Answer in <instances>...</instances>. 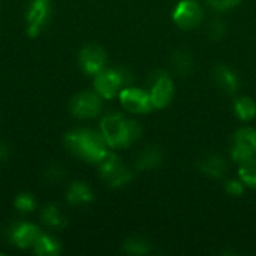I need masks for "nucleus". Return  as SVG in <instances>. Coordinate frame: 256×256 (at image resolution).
<instances>
[{
  "label": "nucleus",
  "instance_id": "nucleus-13",
  "mask_svg": "<svg viewBox=\"0 0 256 256\" xmlns=\"http://www.w3.org/2000/svg\"><path fill=\"white\" fill-rule=\"evenodd\" d=\"M66 201L74 207L87 206L94 201V194L87 183L74 182L66 190Z\"/></svg>",
  "mask_w": 256,
  "mask_h": 256
},
{
  "label": "nucleus",
  "instance_id": "nucleus-19",
  "mask_svg": "<svg viewBox=\"0 0 256 256\" xmlns=\"http://www.w3.org/2000/svg\"><path fill=\"white\" fill-rule=\"evenodd\" d=\"M132 180H134V172H132L128 166H124V165L122 164V165H120L112 174H110L104 182H105L108 186L114 188V189H120V188L128 186Z\"/></svg>",
  "mask_w": 256,
  "mask_h": 256
},
{
  "label": "nucleus",
  "instance_id": "nucleus-15",
  "mask_svg": "<svg viewBox=\"0 0 256 256\" xmlns=\"http://www.w3.org/2000/svg\"><path fill=\"white\" fill-rule=\"evenodd\" d=\"M198 168L202 174L212 178H222L228 170L226 160L219 154H208L198 162Z\"/></svg>",
  "mask_w": 256,
  "mask_h": 256
},
{
  "label": "nucleus",
  "instance_id": "nucleus-20",
  "mask_svg": "<svg viewBox=\"0 0 256 256\" xmlns=\"http://www.w3.org/2000/svg\"><path fill=\"white\" fill-rule=\"evenodd\" d=\"M234 110L237 117L243 122H250L256 117V104L252 98L248 96L238 98L234 104Z\"/></svg>",
  "mask_w": 256,
  "mask_h": 256
},
{
  "label": "nucleus",
  "instance_id": "nucleus-3",
  "mask_svg": "<svg viewBox=\"0 0 256 256\" xmlns=\"http://www.w3.org/2000/svg\"><path fill=\"white\" fill-rule=\"evenodd\" d=\"M134 81L132 72L126 68L116 69H104L98 75H94L93 87L94 92L106 100L114 99L120 94V92L128 87Z\"/></svg>",
  "mask_w": 256,
  "mask_h": 256
},
{
  "label": "nucleus",
  "instance_id": "nucleus-28",
  "mask_svg": "<svg viewBox=\"0 0 256 256\" xmlns=\"http://www.w3.org/2000/svg\"><path fill=\"white\" fill-rule=\"evenodd\" d=\"M10 156V147L6 144V142H2L0 141V164L6 162Z\"/></svg>",
  "mask_w": 256,
  "mask_h": 256
},
{
  "label": "nucleus",
  "instance_id": "nucleus-10",
  "mask_svg": "<svg viewBox=\"0 0 256 256\" xmlns=\"http://www.w3.org/2000/svg\"><path fill=\"white\" fill-rule=\"evenodd\" d=\"M108 62L106 52L99 45H87L78 54V64L81 70L87 75H98L105 69Z\"/></svg>",
  "mask_w": 256,
  "mask_h": 256
},
{
  "label": "nucleus",
  "instance_id": "nucleus-29",
  "mask_svg": "<svg viewBox=\"0 0 256 256\" xmlns=\"http://www.w3.org/2000/svg\"><path fill=\"white\" fill-rule=\"evenodd\" d=\"M230 2H231V6H232V8H236V6H238L243 0H230Z\"/></svg>",
  "mask_w": 256,
  "mask_h": 256
},
{
  "label": "nucleus",
  "instance_id": "nucleus-22",
  "mask_svg": "<svg viewBox=\"0 0 256 256\" xmlns=\"http://www.w3.org/2000/svg\"><path fill=\"white\" fill-rule=\"evenodd\" d=\"M240 180L244 183V186L256 188V159L246 160L244 164H240Z\"/></svg>",
  "mask_w": 256,
  "mask_h": 256
},
{
  "label": "nucleus",
  "instance_id": "nucleus-17",
  "mask_svg": "<svg viewBox=\"0 0 256 256\" xmlns=\"http://www.w3.org/2000/svg\"><path fill=\"white\" fill-rule=\"evenodd\" d=\"M164 162V152L159 147H147L144 152L140 153V156L136 158L135 166L138 171H146V170H153L160 166Z\"/></svg>",
  "mask_w": 256,
  "mask_h": 256
},
{
  "label": "nucleus",
  "instance_id": "nucleus-7",
  "mask_svg": "<svg viewBox=\"0 0 256 256\" xmlns=\"http://www.w3.org/2000/svg\"><path fill=\"white\" fill-rule=\"evenodd\" d=\"M202 18L204 10L196 0H182L172 12V20L176 26L183 30L196 28L201 24Z\"/></svg>",
  "mask_w": 256,
  "mask_h": 256
},
{
  "label": "nucleus",
  "instance_id": "nucleus-8",
  "mask_svg": "<svg viewBox=\"0 0 256 256\" xmlns=\"http://www.w3.org/2000/svg\"><path fill=\"white\" fill-rule=\"evenodd\" d=\"M232 160L237 164H244L254 159L256 154V130L252 128H242L234 135L232 146Z\"/></svg>",
  "mask_w": 256,
  "mask_h": 256
},
{
  "label": "nucleus",
  "instance_id": "nucleus-11",
  "mask_svg": "<svg viewBox=\"0 0 256 256\" xmlns=\"http://www.w3.org/2000/svg\"><path fill=\"white\" fill-rule=\"evenodd\" d=\"M42 230L39 226H36L34 224H28V222H22V224H16L15 226H12L10 230V242L18 248V249H33V246L36 244V242L39 240V237L42 236Z\"/></svg>",
  "mask_w": 256,
  "mask_h": 256
},
{
  "label": "nucleus",
  "instance_id": "nucleus-24",
  "mask_svg": "<svg viewBox=\"0 0 256 256\" xmlns=\"http://www.w3.org/2000/svg\"><path fill=\"white\" fill-rule=\"evenodd\" d=\"M226 33V24L224 20L220 18H216L210 22V27H208V36L212 40H220Z\"/></svg>",
  "mask_w": 256,
  "mask_h": 256
},
{
  "label": "nucleus",
  "instance_id": "nucleus-18",
  "mask_svg": "<svg viewBox=\"0 0 256 256\" xmlns=\"http://www.w3.org/2000/svg\"><path fill=\"white\" fill-rule=\"evenodd\" d=\"M33 254L38 256H58L62 254V244L54 237L42 234L33 246Z\"/></svg>",
  "mask_w": 256,
  "mask_h": 256
},
{
  "label": "nucleus",
  "instance_id": "nucleus-25",
  "mask_svg": "<svg viewBox=\"0 0 256 256\" xmlns=\"http://www.w3.org/2000/svg\"><path fill=\"white\" fill-rule=\"evenodd\" d=\"M44 176H45V180H48L50 183H57L66 177V171L62 165H50Z\"/></svg>",
  "mask_w": 256,
  "mask_h": 256
},
{
  "label": "nucleus",
  "instance_id": "nucleus-12",
  "mask_svg": "<svg viewBox=\"0 0 256 256\" xmlns=\"http://www.w3.org/2000/svg\"><path fill=\"white\" fill-rule=\"evenodd\" d=\"M213 81L216 82V86L228 93V94H232L238 90L240 87V78L237 75L236 70H232L230 66L226 64H216L214 69H213Z\"/></svg>",
  "mask_w": 256,
  "mask_h": 256
},
{
  "label": "nucleus",
  "instance_id": "nucleus-23",
  "mask_svg": "<svg viewBox=\"0 0 256 256\" xmlns=\"http://www.w3.org/2000/svg\"><path fill=\"white\" fill-rule=\"evenodd\" d=\"M14 207L20 213H33L36 210V200L32 194L22 192V194L16 195V198L14 201Z\"/></svg>",
  "mask_w": 256,
  "mask_h": 256
},
{
  "label": "nucleus",
  "instance_id": "nucleus-4",
  "mask_svg": "<svg viewBox=\"0 0 256 256\" xmlns=\"http://www.w3.org/2000/svg\"><path fill=\"white\" fill-rule=\"evenodd\" d=\"M52 15L51 0H32L26 10V30L28 38H38Z\"/></svg>",
  "mask_w": 256,
  "mask_h": 256
},
{
  "label": "nucleus",
  "instance_id": "nucleus-2",
  "mask_svg": "<svg viewBox=\"0 0 256 256\" xmlns=\"http://www.w3.org/2000/svg\"><path fill=\"white\" fill-rule=\"evenodd\" d=\"M100 134L110 148H123L141 138L142 126L138 122L124 118L118 112H111L102 118Z\"/></svg>",
  "mask_w": 256,
  "mask_h": 256
},
{
  "label": "nucleus",
  "instance_id": "nucleus-6",
  "mask_svg": "<svg viewBox=\"0 0 256 256\" xmlns=\"http://www.w3.org/2000/svg\"><path fill=\"white\" fill-rule=\"evenodd\" d=\"M150 99L154 110L166 108L174 98V82L165 72H156L150 78Z\"/></svg>",
  "mask_w": 256,
  "mask_h": 256
},
{
  "label": "nucleus",
  "instance_id": "nucleus-21",
  "mask_svg": "<svg viewBox=\"0 0 256 256\" xmlns=\"http://www.w3.org/2000/svg\"><path fill=\"white\" fill-rule=\"evenodd\" d=\"M123 250L129 255H147L152 252V243L142 237H132L124 242Z\"/></svg>",
  "mask_w": 256,
  "mask_h": 256
},
{
  "label": "nucleus",
  "instance_id": "nucleus-27",
  "mask_svg": "<svg viewBox=\"0 0 256 256\" xmlns=\"http://www.w3.org/2000/svg\"><path fill=\"white\" fill-rule=\"evenodd\" d=\"M213 9L216 10H220V12H225V10H230L232 6H231V2L230 0H206Z\"/></svg>",
  "mask_w": 256,
  "mask_h": 256
},
{
  "label": "nucleus",
  "instance_id": "nucleus-16",
  "mask_svg": "<svg viewBox=\"0 0 256 256\" xmlns=\"http://www.w3.org/2000/svg\"><path fill=\"white\" fill-rule=\"evenodd\" d=\"M171 66L178 76H189L195 68L194 56L188 50H177L171 56Z\"/></svg>",
  "mask_w": 256,
  "mask_h": 256
},
{
  "label": "nucleus",
  "instance_id": "nucleus-9",
  "mask_svg": "<svg viewBox=\"0 0 256 256\" xmlns=\"http://www.w3.org/2000/svg\"><path fill=\"white\" fill-rule=\"evenodd\" d=\"M118 99H120L122 106L126 111L134 112V114H146V112H150L152 110H154L150 94L141 88L128 86L120 92Z\"/></svg>",
  "mask_w": 256,
  "mask_h": 256
},
{
  "label": "nucleus",
  "instance_id": "nucleus-14",
  "mask_svg": "<svg viewBox=\"0 0 256 256\" xmlns=\"http://www.w3.org/2000/svg\"><path fill=\"white\" fill-rule=\"evenodd\" d=\"M40 219L51 230H63L69 224L66 213L57 204H46L40 212Z\"/></svg>",
  "mask_w": 256,
  "mask_h": 256
},
{
  "label": "nucleus",
  "instance_id": "nucleus-1",
  "mask_svg": "<svg viewBox=\"0 0 256 256\" xmlns=\"http://www.w3.org/2000/svg\"><path fill=\"white\" fill-rule=\"evenodd\" d=\"M64 147L90 164H99L108 154V144L102 134L90 129H75L66 134Z\"/></svg>",
  "mask_w": 256,
  "mask_h": 256
},
{
  "label": "nucleus",
  "instance_id": "nucleus-5",
  "mask_svg": "<svg viewBox=\"0 0 256 256\" xmlns=\"http://www.w3.org/2000/svg\"><path fill=\"white\" fill-rule=\"evenodd\" d=\"M69 111L75 118L80 120L94 118L102 111V98L96 92H81L72 98Z\"/></svg>",
  "mask_w": 256,
  "mask_h": 256
},
{
  "label": "nucleus",
  "instance_id": "nucleus-26",
  "mask_svg": "<svg viewBox=\"0 0 256 256\" xmlns=\"http://www.w3.org/2000/svg\"><path fill=\"white\" fill-rule=\"evenodd\" d=\"M225 190L231 196H242L244 194V183L237 180H230L225 183Z\"/></svg>",
  "mask_w": 256,
  "mask_h": 256
}]
</instances>
